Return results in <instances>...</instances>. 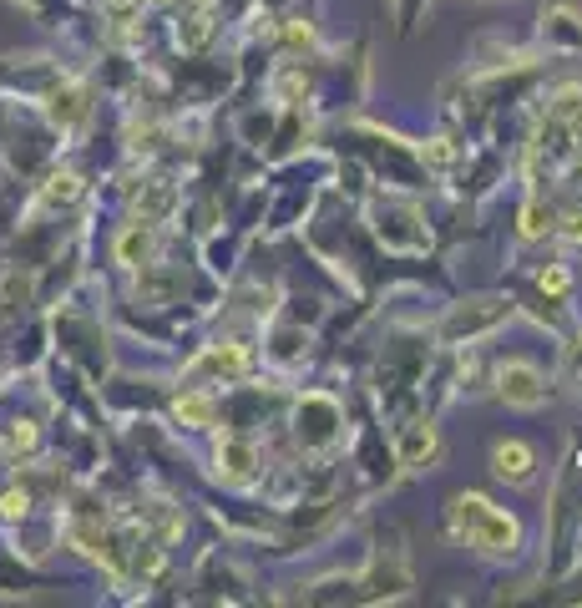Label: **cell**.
I'll list each match as a JSON object with an SVG mask.
<instances>
[{
	"label": "cell",
	"instance_id": "cell-5",
	"mask_svg": "<svg viewBox=\"0 0 582 608\" xmlns=\"http://www.w3.org/2000/svg\"><path fill=\"white\" fill-rule=\"evenodd\" d=\"M203 370H213V375H223V380H238V375L248 370V355H243V345H213V350L198 355L193 375H203Z\"/></svg>",
	"mask_w": 582,
	"mask_h": 608
},
{
	"label": "cell",
	"instance_id": "cell-13",
	"mask_svg": "<svg viewBox=\"0 0 582 608\" xmlns=\"http://www.w3.org/2000/svg\"><path fill=\"white\" fill-rule=\"evenodd\" d=\"M137 6H142V0H107L112 16H127V11H137Z\"/></svg>",
	"mask_w": 582,
	"mask_h": 608
},
{
	"label": "cell",
	"instance_id": "cell-2",
	"mask_svg": "<svg viewBox=\"0 0 582 608\" xmlns=\"http://www.w3.org/2000/svg\"><path fill=\"white\" fill-rule=\"evenodd\" d=\"M496 391H502V401H507V406H522V411L542 406V396H547L542 375H537L527 360H507L502 370H496Z\"/></svg>",
	"mask_w": 582,
	"mask_h": 608
},
{
	"label": "cell",
	"instance_id": "cell-10",
	"mask_svg": "<svg viewBox=\"0 0 582 608\" xmlns=\"http://www.w3.org/2000/svg\"><path fill=\"white\" fill-rule=\"evenodd\" d=\"M421 158H426V163H436V168H446V163H451V158H456V152H451V147H446V137H436V142H431V147H421Z\"/></svg>",
	"mask_w": 582,
	"mask_h": 608
},
{
	"label": "cell",
	"instance_id": "cell-7",
	"mask_svg": "<svg viewBox=\"0 0 582 608\" xmlns=\"http://www.w3.org/2000/svg\"><path fill=\"white\" fill-rule=\"evenodd\" d=\"M431 456H436V426L431 421H415L405 431V441H400V462L405 467H426Z\"/></svg>",
	"mask_w": 582,
	"mask_h": 608
},
{
	"label": "cell",
	"instance_id": "cell-6",
	"mask_svg": "<svg viewBox=\"0 0 582 608\" xmlns=\"http://www.w3.org/2000/svg\"><path fill=\"white\" fill-rule=\"evenodd\" d=\"M152 249H157V234H152L147 223H132L127 234L117 239V264H127V269H137V264H142V269H147Z\"/></svg>",
	"mask_w": 582,
	"mask_h": 608
},
{
	"label": "cell",
	"instance_id": "cell-14",
	"mask_svg": "<svg viewBox=\"0 0 582 608\" xmlns=\"http://www.w3.org/2000/svg\"><path fill=\"white\" fill-rule=\"evenodd\" d=\"M289 41L294 46H309V26H289Z\"/></svg>",
	"mask_w": 582,
	"mask_h": 608
},
{
	"label": "cell",
	"instance_id": "cell-11",
	"mask_svg": "<svg viewBox=\"0 0 582 608\" xmlns=\"http://www.w3.org/2000/svg\"><path fill=\"white\" fill-rule=\"evenodd\" d=\"M547 228H552V218L542 223V208L532 203V208H527V223H522V234H527V239H537V234H547Z\"/></svg>",
	"mask_w": 582,
	"mask_h": 608
},
{
	"label": "cell",
	"instance_id": "cell-8",
	"mask_svg": "<svg viewBox=\"0 0 582 608\" xmlns=\"http://www.w3.org/2000/svg\"><path fill=\"white\" fill-rule=\"evenodd\" d=\"M178 421H188V426H213V401L203 396V391H188V396H178Z\"/></svg>",
	"mask_w": 582,
	"mask_h": 608
},
{
	"label": "cell",
	"instance_id": "cell-12",
	"mask_svg": "<svg viewBox=\"0 0 582 608\" xmlns=\"http://www.w3.org/2000/svg\"><path fill=\"white\" fill-rule=\"evenodd\" d=\"M567 284H572L567 269H542V289H547V294H567Z\"/></svg>",
	"mask_w": 582,
	"mask_h": 608
},
{
	"label": "cell",
	"instance_id": "cell-9",
	"mask_svg": "<svg viewBox=\"0 0 582 608\" xmlns=\"http://www.w3.org/2000/svg\"><path fill=\"white\" fill-rule=\"evenodd\" d=\"M26 507H31V502H26V492H6V497H0V517H11V522H16V517H26Z\"/></svg>",
	"mask_w": 582,
	"mask_h": 608
},
{
	"label": "cell",
	"instance_id": "cell-1",
	"mask_svg": "<svg viewBox=\"0 0 582 608\" xmlns=\"http://www.w3.org/2000/svg\"><path fill=\"white\" fill-rule=\"evenodd\" d=\"M446 522H451V538L456 543H466V548H476L486 558H512L522 548L517 517L502 512V507H491L486 497H456L451 512H446Z\"/></svg>",
	"mask_w": 582,
	"mask_h": 608
},
{
	"label": "cell",
	"instance_id": "cell-3",
	"mask_svg": "<svg viewBox=\"0 0 582 608\" xmlns=\"http://www.w3.org/2000/svg\"><path fill=\"white\" fill-rule=\"evenodd\" d=\"M491 467H496V477L502 482H532V446H522V441H496L491 446Z\"/></svg>",
	"mask_w": 582,
	"mask_h": 608
},
{
	"label": "cell",
	"instance_id": "cell-4",
	"mask_svg": "<svg viewBox=\"0 0 582 608\" xmlns=\"http://www.w3.org/2000/svg\"><path fill=\"white\" fill-rule=\"evenodd\" d=\"M254 462H259V456H254V446H248V441H238V436L218 441V472L228 482H248V477H254Z\"/></svg>",
	"mask_w": 582,
	"mask_h": 608
}]
</instances>
